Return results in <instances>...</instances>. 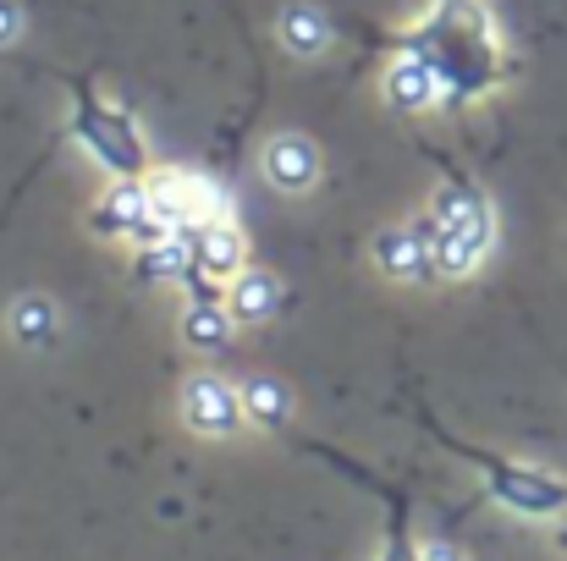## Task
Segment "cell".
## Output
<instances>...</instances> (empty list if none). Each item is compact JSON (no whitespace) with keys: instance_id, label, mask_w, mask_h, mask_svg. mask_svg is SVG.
Listing matches in <instances>:
<instances>
[{"instance_id":"cell-1","label":"cell","mask_w":567,"mask_h":561,"mask_svg":"<svg viewBox=\"0 0 567 561\" xmlns=\"http://www.w3.org/2000/svg\"><path fill=\"white\" fill-rule=\"evenodd\" d=\"M396 55L424 61L441 77L446 105L468 111L507 83V50L496 17L480 0H430V11L396 39Z\"/></svg>"},{"instance_id":"cell-2","label":"cell","mask_w":567,"mask_h":561,"mask_svg":"<svg viewBox=\"0 0 567 561\" xmlns=\"http://www.w3.org/2000/svg\"><path fill=\"white\" fill-rule=\"evenodd\" d=\"M419 226H424L430 253H435V270H441L446 281L474 276V270L491 259V248H496L491 198L468 183V177H457V172L441 183V193L430 198V209L419 215Z\"/></svg>"},{"instance_id":"cell-3","label":"cell","mask_w":567,"mask_h":561,"mask_svg":"<svg viewBox=\"0 0 567 561\" xmlns=\"http://www.w3.org/2000/svg\"><path fill=\"white\" fill-rule=\"evenodd\" d=\"M72 89V111H66V138L111 177H150V160H144V133L138 122L127 116V105L105 100L89 77H66Z\"/></svg>"},{"instance_id":"cell-4","label":"cell","mask_w":567,"mask_h":561,"mask_svg":"<svg viewBox=\"0 0 567 561\" xmlns=\"http://www.w3.org/2000/svg\"><path fill=\"white\" fill-rule=\"evenodd\" d=\"M430 429H435V424H430ZM435 435H441L446 451H457L468 468H480L485 496H491L496 507H507V512H518V518H535V523L567 512V479L546 474V468H529V463H518V457H507V451L468 446V440H457V435H446V429H435Z\"/></svg>"},{"instance_id":"cell-5","label":"cell","mask_w":567,"mask_h":561,"mask_svg":"<svg viewBox=\"0 0 567 561\" xmlns=\"http://www.w3.org/2000/svg\"><path fill=\"white\" fill-rule=\"evenodd\" d=\"M89 226H94L100 237L127 242L133 253H138V248H155V242H166V237H177V231L161 220L155 198H150V177H122V183H111L100 193V204L89 209Z\"/></svg>"},{"instance_id":"cell-6","label":"cell","mask_w":567,"mask_h":561,"mask_svg":"<svg viewBox=\"0 0 567 561\" xmlns=\"http://www.w3.org/2000/svg\"><path fill=\"white\" fill-rule=\"evenodd\" d=\"M150 198L177 237H193L226 215V193L198 172H150Z\"/></svg>"},{"instance_id":"cell-7","label":"cell","mask_w":567,"mask_h":561,"mask_svg":"<svg viewBox=\"0 0 567 561\" xmlns=\"http://www.w3.org/2000/svg\"><path fill=\"white\" fill-rule=\"evenodd\" d=\"M183 418L193 435L204 440H231L248 429V407H243V385H231L226 374H193L183 385Z\"/></svg>"},{"instance_id":"cell-8","label":"cell","mask_w":567,"mask_h":561,"mask_svg":"<svg viewBox=\"0 0 567 561\" xmlns=\"http://www.w3.org/2000/svg\"><path fill=\"white\" fill-rule=\"evenodd\" d=\"M370 253H375V270L385 281H413V287H424V281L441 276V270H435V253H430V237H424L419 220L375 231V248H370Z\"/></svg>"},{"instance_id":"cell-9","label":"cell","mask_w":567,"mask_h":561,"mask_svg":"<svg viewBox=\"0 0 567 561\" xmlns=\"http://www.w3.org/2000/svg\"><path fill=\"white\" fill-rule=\"evenodd\" d=\"M193 259H198V276L209 287H231L248 270V237L231 226V215H220L204 231H193Z\"/></svg>"},{"instance_id":"cell-10","label":"cell","mask_w":567,"mask_h":561,"mask_svg":"<svg viewBox=\"0 0 567 561\" xmlns=\"http://www.w3.org/2000/svg\"><path fill=\"white\" fill-rule=\"evenodd\" d=\"M320 172H326V160H320L315 138H303V133H276V138L265 144V177L281 187V193H309V187L320 183Z\"/></svg>"},{"instance_id":"cell-11","label":"cell","mask_w":567,"mask_h":561,"mask_svg":"<svg viewBox=\"0 0 567 561\" xmlns=\"http://www.w3.org/2000/svg\"><path fill=\"white\" fill-rule=\"evenodd\" d=\"M380 94H385V105L402 111V116H424V111H435V105L446 100V94H441V77H435L424 61H413V55H396V61L385 66Z\"/></svg>"},{"instance_id":"cell-12","label":"cell","mask_w":567,"mask_h":561,"mask_svg":"<svg viewBox=\"0 0 567 561\" xmlns=\"http://www.w3.org/2000/svg\"><path fill=\"white\" fill-rule=\"evenodd\" d=\"M231 331H237V314L226 298H188L183 309V342L193 353H220L231 347Z\"/></svg>"},{"instance_id":"cell-13","label":"cell","mask_w":567,"mask_h":561,"mask_svg":"<svg viewBox=\"0 0 567 561\" xmlns=\"http://www.w3.org/2000/svg\"><path fill=\"white\" fill-rule=\"evenodd\" d=\"M226 303L237 314V325H270L281 314V281L270 270H243L231 287H226Z\"/></svg>"},{"instance_id":"cell-14","label":"cell","mask_w":567,"mask_h":561,"mask_svg":"<svg viewBox=\"0 0 567 561\" xmlns=\"http://www.w3.org/2000/svg\"><path fill=\"white\" fill-rule=\"evenodd\" d=\"M276 39H281L287 55L309 61V55H320V50L331 44V22H326V11H315V6H287L281 22H276Z\"/></svg>"},{"instance_id":"cell-15","label":"cell","mask_w":567,"mask_h":561,"mask_svg":"<svg viewBox=\"0 0 567 561\" xmlns=\"http://www.w3.org/2000/svg\"><path fill=\"white\" fill-rule=\"evenodd\" d=\"M243 407H248V424H254V429L281 435V429L292 424V396H287V385H276L270 374L243 380Z\"/></svg>"},{"instance_id":"cell-16","label":"cell","mask_w":567,"mask_h":561,"mask_svg":"<svg viewBox=\"0 0 567 561\" xmlns=\"http://www.w3.org/2000/svg\"><path fill=\"white\" fill-rule=\"evenodd\" d=\"M55 331H61V314H55L50 298H17L11 303V336L22 347L44 353V347H55Z\"/></svg>"},{"instance_id":"cell-17","label":"cell","mask_w":567,"mask_h":561,"mask_svg":"<svg viewBox=\"0 0 567 561\" xmlns=\"http://www.w3.org/2000/svg\"><path fill=\"white\" fill-rule=\"evenodd\" d=\"M380 561H419V546L408 540V523H402V496H391V523H385Z\"/></svg>"},{"instance_id":"cell-18","label":"cell","mask_w":567,"mask_h":561,"mask_svg":"<svg viewBox=\"0 0 567 561\" xmlns=\"http://www.w3.org/2000/svg\"><path fill=\"white\" fill-rule=\"evenodd\" d=\"M17 33H22V11H17V0H0V50L17 44Z\"/></svg>"},{"instance_id":"cell-19","label":"cell","mask_w":567,"mask_h":561,"mask_svg":"<svg viewBox=\"0 0 567 561\" xmlns=\"http://www.w3.org/2000/svg\"><path fill=\"white\" fill-rule=\"evenodd\" d=\"M419 561H468V557H463L452 540H424V546H419Z\"/></svg>"},{"instance_id":"cell-20","label":"cell","mask_w":567,"mask_h":561,"mask_svg":"<svg viewBox=\"0 0 567 561\" xmlns=\"http://www.w3.org/2000/svg\"><path fill=\"white\" fill-rule=\"evenodd\" d=\"M557 551H563V557H567V512H563V518H557Z\"/></svg>"}]
</instances>
